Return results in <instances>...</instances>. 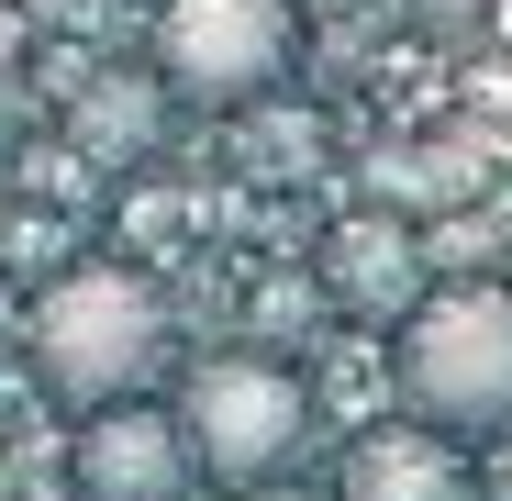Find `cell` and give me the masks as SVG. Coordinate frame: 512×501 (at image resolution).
Listing matches in <instances>:
<instances>
[{
    "mask_svg": "<svg viewBox=\"0 0 512 501\" xmlns=\"http://www.w3.org/2000/svg\"><path fill=\"white\" fill-rule=\"evenodd\" d=\"M23 346H34V379H45L67 412L145 401L156 368H167V301L145 290V268L90 257V268H67V279L23 312Z\"/></svg>",
    "mask_w": 512,
    "mask_h": 501,
    "instance_id": "6da1fadb",
    "label": "cell"
},
{
    "mask_svg": "<svg viewBox=\"0 0 512 501\" xmlns=\"http://www.w3.org/2000/svg\"><path fill=\"white\" fill-rule=\"evenodd\" d=\"M323 290L346 312H368V323H401L435 279H423V245H412L401 212H357V223H334V245H323Z\"/></svg>",
    "mask_w": 512,
    "mask_h": 501,
    "instance_id": "8992f818",
    "label": "cell"
},
{
    "mask_svg": "<svg viewBox=\"0 0 512 501\" xmlns=\"http://www.w3.org/2000/svg\"><path fill=\"white\" fill-rule=\"evenodd\" d=\"M156 78H134V67H101L90 90L67 101V134H78V156H101V167H134L145 145H156Z\"/></svg>",
    "mask_w": 512,
    "mask_h": 501,
    "instance_id": "ba28073f",
    "label": "cell"
},
{
    "mask_svg": "<svg viewBox=\"0 0 512 501\" xmlns=\"http://www.w3.org/2000/svg\"><path fill=\"white\" fill-rule=\"evenodd\" d=\"M179 435H190V468L223 479V490H279L301 435H312V401L279 357H201L190 390H179Z\"/></svg>",
    "mask_w": 512,
    "mask_h": 501,
    "instance_id": "3957f363",
    "label": "cell"
},
{
    "mask_svg": "<svg viewBox=\"0 0 512 501\" xmlns=\"http://www.w3.org/2000/svg\"><path fill=\"white\" fill-rule=\"evenodd\" d=\"M23 346V301H12V279H0V357Z\"/></svg>",
    "mask_w": 512,
    "mask_h": 501,
    "instance_id": "9c48e42d",
    "label": "cell"
},
{
    "mask_svg": "<svg viewBox=\"0 0 512 501\" xmlns=\"http://www.w3.org/2000/svg\"><path fill=\"white\" fill-rule=\"evenodd\" d=\"M190 435H179V412H156V401H101V412H78V490L90 501H190Z\"/></svg>",
    "mask_w": 512,
    "mask_h": 501,
    "instance_id": "5b68a950",
    "label": "cell"
},
{
    "mask_svg": "<svg viewBox=\"0 0 512 501\" xmlns=\"http://www.w3.org/2000/svg\"><path fill=\"white\" fill-rule=\"evenodd\" d=\"M401 390L435 435H490L512 424V290L457 279L401 312Z\"/></svg>",
    "mask_w": 512,
    "mask_h": 501,
    "instance_id": "7a4b0ae2",
    "label": "cell"
},
{
    "mask_svg": "<svg viewBox=\"0 0 512 501\" xmlns=\"http://www.w3.org/2000/svg\"><path fill=\"white\" fill-rule=\"evenodd\" d=\"M290 67V0H167L156 12V78L179 101L245 112Z\"/></svg>",
    "mask_w": 512,
    "mask_h": 501,
    "instance_id": "277c9868",
    "label": "cell"
},
{
    "mask_svg": "<svg viewBox=\"0 0 512 501\" xmlns=\"http://www.w3.org/2000/svg\"><path fill=\"white\" fill-rule=\"evenodd\" d=\"M334 501H468V457L435 424H368L346 446V479Z\"/></svg>",
    "mask_w": 512,
    "mask_h": 501,
    "instance_id": "52a82bcc",
    "label": "cell"
}]
</instances>
